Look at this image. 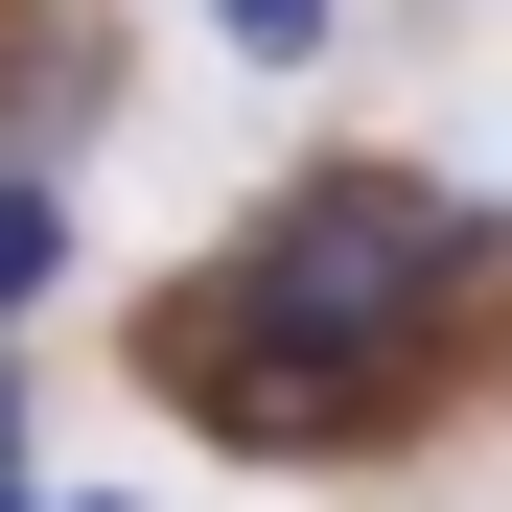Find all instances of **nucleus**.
I'll list each match as a JSON object with an SVG mask.
<instances>
[{"instance_id":"nucleus-3","label":"nucleus","mask_w":512,"mask_h":512,"mask_svg":"<svg viewBox=\"0 0 512 512\" xmlns=\"http://www.w3.org/2000/svg\"><path fill=\"white\" fill-rule=\"evenodd\" d=\"M326 24H350V0H210V47H233V70H326Z\"/></svg>"},{"instance_id":"nucleus-5","label":"nucleus","mask_w":512,"mask_h":512,"mask_svg":"<svg viewBox=\"0 0 512 512\" xmlns=\"http://www.w3.org/2000/svg\"><path fill=\"white\" fill-rule=\"evenodd\" d=\"M0 512H47V489H24V466H0Z\"/></svg>"},{"instance_id":"nucleus-2","label":"nucleus","mask_w":512,"mask_h":512,"mask_svg":"<svg viewBox=\"0 0 512 512\" xmlns=\"http://www.w3.org/2000/svg\"><path fill=\"white\" fill-rule=\"evenodd\" d=\"M70 280V163H0V326Z\"/></svg>"},{"instance_id":"nucleus-1","label":"nucleus","mask_w":512,"mask_h":512,"mask_svg":"<svg viewBox=\"0 0 512 512\" xmlns=\"http://www.w3.org/2000/svg\"><path fill=\"white\" fill-rule=\"evenodd\" d=\"M489 256L512 233L443 163H303V187H256V233L210 280L140 303V396L210 419V443H256V466H350V443L419 419V373L466 350Z\"/></svg>"},{"instance_id":"nucleus-4","label":"nucleus","mask_w":512,"mask_h":512,"mask_svg":"<svg viewBox=\"0 0 512 512\" xmlns=\"http://www.w3.org/2000/svg\"><path fill=\"white\" fill-rule=\"evenodd\" d=\"M0 466H24V350H0Z\"/></svg>"}]
</instances>
